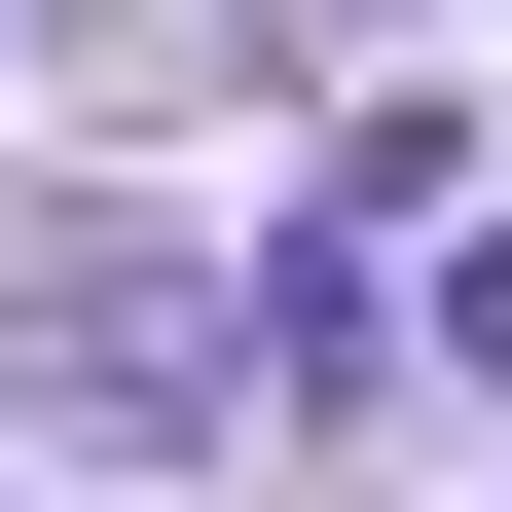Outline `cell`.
Listing matches in <instances>:
<instances>
[{
  "mask_svg": "<svg viewBox=\"0 0 512 512\" xmlns=\"http://www.w3.org/2000/svg\"><path fill=\"white\" fill-rule=\"evenodd\" d=\"M220 366H256V293H183V256H37V403H74V439H220Z\"/></svg>",
  "mask_w": 512,
  "mask_h": 512,
  "instance_id": "obj_1",
  "label": "cell"
},
{
  "mask_svg": "<svg viewBox=\"0 0 512 512\" xmlns=\"http://www.w3.org/2000/svg\"><path fill=\"white\" fill-rule=\"evenodd\" d=\"M439 366H476V403H512V220H476V256H439Z\"/></svg>",
  "mask_w": 512,
  "mask_h": 512,
  "instance_id": "obj_2",
  "label": "cell"
}]
</instances>
